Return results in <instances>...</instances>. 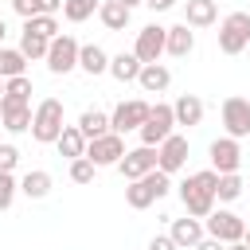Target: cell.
<instances>
[{
	"label": "cell",
	"mask_w": 250,
	"mask_h": 250,
	"mask_svg": "<svg viewBox=\"0 0 250 250\" xmlns=\"http://www.w3.org/2000/svg\"><path fill=\"white\" fill-rule=\"evenodd\" d=\"M145 4H148V8H152V12H168V8H172V4H176V0H145Z\"/></svg>",
	"instance_id": "cell-38"
},
{
	"label": "cell",
	"mask_w": 250,
	"mask_h": 250,
	"mask_svg": "<svg viewBox=\"0 0 250 250\" xmlns=\"http://www.w3.org/2000/svg\"><path fill=\"white\" fill-rule=\"evenodd\" d=\"M148 113H152V105H148L145 98H129V102H121V105L109 113V129H113V133L141 129V125L148 121Z\"/></svg>",
	"instance_id": "cell-9"
},
{
	"label": "cell",
	"mask_w": 250,
	"mask_h": 250,
	"mask_svg": "<svg viewBox=\"0 0 250 250\" xmlns=\"http://www.w3.org/2000/svg\"><path fill=\"white\" fill-rule=\"evenodd\" d=\"M141 90L145 94H160V90H168L172 86V70L164 66V62H148V66H141Z\"/></svg>",
	"instance_id": "cell-19"
},
{
	"label": "cell",
	"mask_w": 250,
	"mask_h": 250,
	"mask_svg": "<svg viewBox=\"0 0 250 250\" xmlns=\"http://www.w3.org/2000/svg\"><path fill=\"white\" fill-rule=\"evenodd\" d=\"M184 164H188V137L172 133V137L156 148V168H160L164 176H172V172H180Z\"/></svg>",
	"instance_id": "cell-14"
},
{
	"label": "cell",
	"mask_w": 250,
	"mask_h": 250,
	"mask_svg": "<svg viewBox=\"0 0 250 250\" xmlns=\"http://www.w3.org/2000/svg\"><path fill=\"white\" fill-rule=\"evenodd\" d=\"M141 66H145V62H141L133 51H121V55L109 59V74H113L117 82H137V78H141Z\"/></svg>",
	"instance_id": "cell-21"
},
{
	"label": "cell",
	"mask_w": 250,
	"mask_h": 250,
	"mask_svg": "<svg viewBox=\"0 0 250 250\" xmlns=\"http://www.w3.org/2000/svg\"><path fill=\"white\" fill-rule=\"evenodd\" d=\"M117 172L125 176V184H133V180H145L148 172H156V148H148V145H137V148H129V152L121 156Z\"/></svg>",
	"instance_id": "cell-11"
},
{
	"label": "cell",
	"mask_w": 250,
	"mask_h": 250,
	"mask_svg": "<svg viewBox=\"0 0 250 250\" xmlns=\"http://www.w3.org/2000/svg\"><path fill=\"white\" fill-rule=\"evenodd\" d=\"M16 191H20V180H16L12 172H0V211H8V207H12Z\"/></svg>",
	"instance_id": "cell-35"
},
{
	"label": "cell",
	"mask_w": 250,
	"mask_h": 250,
	"mask_svg": "<svg viewBox=\"0 0 250 250\" xmlns=\"http://www.w3.org/2000/svg\"><path fill=\"white\" fill-rule=\"evenodd\" d=\"M137 133H141V145L160 148V145L176 133V113H172V105H168V102H156V105H152V113H148V121H145Z\"/></svg>",
	"instance_id": "cell-4"
},
{
	"label": "cell",
	"mask_w": 250,
	"mask_h": 250,
	"mask_svg": "<svg viewBox=\"0 0 250 250\" xmlns=\"http://www.w3.org/2000/svg\"><path fill=\"white\" fill-rule=\"evenodd\" d=\"M164 47H168V27H160V23H148V27H141V31H137L133 55H137V59L148 66V62H160Z\"/></svg>",
	"instance_id": "cell-8"
},
{
	"label": "cell",
	"mask_w": 250,
	"mask_h": 250,
	"mask_svg": "<svg viewBox=\"0 0 250 250\" xmlns=\"http://www.w3.org/2000/svg\"><path fill=\"white\" fill-rule=\"evenodd\" d=\"M227 250H250V246H246V242H230Z\"/></svg>",
	"instance_id": "cell-42"
},
{
	"label": "cell",
	"mask_w": 250,
	"mask_h": 250,
	"mask_svg": "<svg viewBox=\"0 0 250 250\" xmlns=\"http://www.w3.org/2000/svg\"><path fill=\"white\" fill-rule=\"evenodd\" d=\"M78 129H82L86 145H90V141H98V137H105V133H113V129H109V113H102V109H82Z\"/></svg>",
	"instance_id": "cell-22"
},
{
	"label": "cell",
	"mask_w": 250,
	"mask_h": 250,
	"mask_svg": "<svg viewBox=\"0 0 250 250\" xmlns=\"http://www.w3.org/2000/svg\"><path fill=\"white\" fill-rule=\"evenodd\" d=\"M242 188H246V184H242V176H238V172H230V176H219L215 199H219V203H234V199L242 195Z\"/></svg>",
	"instance_id": "cell-31"
},
{
	"label": "cell",
	"mask_w": 250,
	"mask_h": 250,
	"mask_svg": "<svg viewBox=\"0 0 250 250\" xmlns=\"http://www.w3.org/2000/svg\"><path fill=\"white\" fill-rule=\"evenodd\" d=\"M215 20H219L215 0H188V8H184V23L188 27H211Z\"/></svg>",
	"instance_id": "cell-20"
},
{
	"label": "cell",
	"mask_w": 250,
	"mask_h": 250,
	"mask_svg": "<svg viewBox=\"0 0 250 250\" xmlns=\"http://www.w3.org/2000/svg\"><path fill=\"white\" fill-rule=\"evenodd\" d=\"M172 191V180L156 168V172H148L145 180H133L129 188H125V203L133 207V211H145V207H152L156 199H164Z\"/></svg>",
	"instance_id": "cell-3"
},
{
	"label": "cell",
	"mask_w": 250,
	"mask_h": 250,
	"mask_svg": "<svg viewBox=\"0 0 250 250\" xmlns=\"http://www.w3.org/2000/svg\"><path fill=\"white\" fill-rule=\"evenodd\" d=\"M250 47V12H230L219 23V51L223 55H242Z\"/></svg>",
	"instance_id": "cell-5"
},
{
	"label": "cell",
	"mask_w": 250,
	"mask_h": 250,
	"mask_svg": "<svg viewBox=\"0 0 250 250\" xmlns=\"http://www.w3.org/2000/svg\"><path fill=\"white\" fill-rule=\"evenodd\" d=\"M203 227H207V238H219L223 246L242 242V234H246V223H242L234 211H227V207H215V211L203 219Z\"/></svg>",
	"instance_id": "cell-6"
},
{
	"label": "cell",
	"mask_w": 250,
	"mask_h": 250,
	"mask_svg": "<svg viewBox=\"0 0 250 250\" xmlns=\"http://www.w3.org/2000/svg\"><path fill=\"white\" fill-rule=\"evenodd\" d=\"M47 51H51V39H43V35H35V31H23V35H20V55H23L27 62L47 59Z\"/></svg>",
	"instance_id": "cell-29"
},
{
	"label": "cell",
	"mask_w": 250,
	"mask_h": 250,
	"mask_svg": "<svg viewBox=\"0 0 250 250\" xmlns=\"http://www.w3.org/2000/svg\"><path fill=\"white\" fill-rule=\"evenodd\" d=\"M23 31H35L43 39H55L59 35V20L55 16H35V20H23Z\"/></svg>",
	"instance_id": "cell-33"
},
{
	"label": "cell",
	"mask_w": 250,
	"mask_h": 250,
	"mask_svg": "<svg viewBox=\"0 0 250 250\" xmlns=\"http://www.w3.org/2000/svg\"><path fill=\"white\" fill-rule=\"evenodd\" d=\"M148 250H180V246L172 242V234H156V238H148Z\"/></svg>",
	"instance_id": "cell-37"
},
{
	"label": "cell",
	"mask_w": 250,
	"mask_h": 250,
	"mask_svg": "<svg viewBox=\"0 0 250 250\" xmlns=\"http://www.w3.org/2000/svg\"><path fill=\"white\" fill-rule=\"evenodd\" d=\"M215 188H219V172L215 168H203V172H195V176H188L184 184H180V203H184V211L188 215H195V219H207L211 211H215Z\"/></svg>",
	"instance_id": "cell-1"
},
{
	"label": "cell",
	"mask_w": 250,
	"mask_h": 250,
	"mask_svg": "<svg viewBox=\"0 0 250 250\" xmlns=\"http://www.w3.org/2000/svg\"><path fill=\"white\" fill-rule=\"evenodd\" d=\"M242 242H246V246H250V227H246V234H242Z\"/></svg>",
	"instance_id": "cell-43"
},
{
	"label": "cell",
	"mask_w": 250,
	"mask_h": 250,
	"mask_svg": "<svg viewBox=\"0 0 250 250\" xmlns=\"http://www.w3.org/2000/svg\"><path fill=\"white\" fill-rule=\"evenodd\" d=\"M223 129L234 141L250 137V98H227L223 102Z\"/></svg>",
	"instance_id": "cell-12"
},
{
	"label": "cell",
	"mask_w": 250,
	"mask_h": 250,
	"mask_svg": "<svg viewBox=\"0 0 250 250\" xmlns=\"http://www.w3.org/2000/svg\"><path fill=\"white\" fill-rule=\"evenodd\" d=\"M20 164V148L16 145H0V172H16Z\"/></svg>",
	"instance_id": "cell-36"
},
{
	"label": "cell",
	"mask_w": 250,
	"mask_h": 250,
	"mask_svg": "<svg viewBox=\"0 0 250 250\" xmlns=\"http://www.w3.org/2000/svg\"><path fill=\"white\" fill-rule=\"evenodd\" d=\"M172 113H176V125H199L203 121V102H199V94H180L176 102H172Z\"/></svg>",
	"instance_id": "cell-17"
},
{
	"label": "cell",
	"mask_w": 250,
	"mask_h": 250,
	"mask_svg": "<svg viewBox=\"0 0 250 250\" xmlns=\"http://www.w3.org/2000/svg\"><path fill=\"white\" fill-rule=\"evenodd\" d=\"M55 148H59V156H66V160H78V156H86V137H82V129H78V125H66V129L59 133Z\"/></svg>",
	"instance_id": "cell-23"
},
{
	"label": "cell",
	"mask_w": 250,
	"mask_h": 250,
	"mask_svg": "<svg viewBox=\"0 0 250 250\" xmlns=\"http://www.w3.org/2000/svg\"><path fill=\"white\" fill-rule=\"evenodd\" d=\"M12 8H16V16L35 20V16H55L62 8V0H12Z\"/></svg>",
	"instance_id": "cell-27"
},
{
	"label": "cell",
	"mask_w": 250,
	"mask_h": 250,
	"mask_svg": "<svg viewBox=\"0 0 250 250\" xmlns=\"http://www.w3.org/2000/svg\"><path fill=\"white\" fill-rule=\"evenodd\" d=\"M62 129H66V121H62V102H59V98H43V102L35 105V117H31V137H35L39 145H55Z\"/></svg>",
	"instance_id": "cell-2"
},
{
	"label": "cell",
	"mask_w": 250,
	"mask_h": 250,
	"mask_svg": "<svg viewBox=\"0 0 250 250\" xmlns=\"http://www.w3.org/2000/svg\"><path fill=\"white\" fill-rule=\"evenodd\" d=\"M78 51H82V43H78L74 35H66V31H62V35H55V39H51V51H47V59H43V62H47V70H51V74H70V70L78 66Z\"/></svg>",
	"instance_id": "cell-7"
},
{
	"label": "cell",
	"mask_w": 250,
	"mask_h": 250,
	"mask_svg": "<svg viewBox=\"0 0 250 250\" xmlns=\"http://www.w3.org/2000/svg\"><path fill=\"white\" fill-rule=\"evenodd\" d=\"M172 59H188L191 51H195V31L188 27V23H176V27H168V47H164Z\"/></svg>",
	"instance_id": "cell-18"
},
{
	"label": "cell",
	"mask_w": 250,
	"mask_h": 250,
	"mask_svg": "<svg viewBox=\"0 0 250 250\" xmlns=\"http://www.w3.org/2000/svg\"><path fill=\"white\" fill-rule=\"evenodd\" d=\"M207 156H211V168H215L219 176H230V172H238V164H242V148H238L234 137H219V141H211Z\"/></svg>",
	"instance_id": "cell-13"
},
{
	"label": "cell",
	"mask_w": 250,
	"mask_h": 250,
	"mask_svg": "<svg viewBox=\"0 0 250 250\" xmlns=\"http://www.w3.org/2000/svg\"><path fill=\"white\" fill-rule=\"evenodd\" d=\"M172 242L180 246V250H195L203 238H207V227H203V219H195V215H188V219H172Z\"/></svg>",
	"instance_id": "cell-15"
},
{
	"label": "cell",
	"mask_w": 250,
	"mask_h": 250,
	"mask_svg": "<svg viewBox=\"0 0 250 250\" xmlns=\"http://www.w3.org/2000/svg\"><path fill=\"white\" fill-rule=\"evenodd\" d=\"M27 70V59L20 55V47H0V78H20Z\"/></svg>",
	"instance_id": "cell-28"
},
{
	"label": "cell",
	"mask_w": 250,
	"mask_h": 250,
	"mask_svg": "<svg viewBox=\"0 0 250 250\" xmlns=\"http://www.w3.org/2000/svg\"><path fill=\"white\" fill-rule=\"evenodd\" d=\"M98 20H102L109 31H125V27H129V8H125L121 0H102Z\"/></svg>",
	"instance_id": "cell-25"
},
{
	"label": "cell",
	"mask_w": 250,
	"mask_h": 250,
	"mask_svg": "<svg viewBox=\"0 0 250 250\" xmlns=\"http://www.w3.org/2000/svg\"><path fill=\"white\" fill-rule=\"evenodd\" d=\"M51 188H55V180H51V172H43V168H31V172L20 180V191H23L27 199H47Z\"/></svg>",
	"instance_id": "cell-24"
},
{
	"label": "cell",
	"mask_w": 250,
	"mask_h": 250,
	"mask_svg": "<svg viewBox=\"0 0 250 250\" xmlns=\"http://www.w3.org/2000/svg\"><path fill=\"white\" fill-rule=\"evenodd\" d=\"M94 160H86V156H78V160H70V180L74 184H94Z\"/></svg>",
	"instance_id": "cell-34"
},
{
	"label": "cell",
	"mask_w": 250,
	"mask_h": 250,
	"mask_svg": "<svg viewBox=\"0 0 250 250\" xmlns=\"http://www.w3.org/2000/svg\"><path fill=\"white\" fill-rule=\"evenodd\" d=\"M195 250H227V246H223V242H219V238H203V242H199V246H195Z\"/></svg>",
	"instance_id": "cell-39"
},
{
	"label": "cell",
	"mask_w": 250,
	"mask_h": 250,
	"mask_svg": "<svg viewBox=\"0 0 250 250\" xmlns=\"http://www.w3.org/2000/svg\"><path fill=\"white\" fill-rule=\"evenodd\" d=\"M0 102H4V78H0Z\"/></svg>",
	"instance_id": "cell-44"
},
{
	"label": "cell",
	"mask_w": 250,
	"mask_h": 250,
	"mask_svg": "<svg viewBox=\"0 0 250 250\" xmlns=\"http://www.w3.org/2000/svg\"><path fill=\"white\" fill-rule=\"evenodd\" d=\"M121 4H125V8L133 12V8H137V4H145V0H121Z\"/></svg>",
	"instance_id": "cell-40"
},
{
	"label": "cell",
	"mask_w": 250,
	"mask_h": 250,
	"mask_svg": "<svg viewBox=\"0 0 250 250\" xmlns=\"http://www.w3.org/2000/svg\"><path fill=\"white\" fill-rule=\"evenodd\" d=\"M31 117H35V109L27 102H12V98L0 102V125L8 133H27L31 129Z\"/></svg>",
	"instance_id": "cell-16"
},
{
	"label": "cell",
	"mask_w": 250,
	"mask_h": 250,
	"mask_svg": "<svg viewBox=\"0 0 250 250\" xmlns=\"http://www.w3.org/2000/svg\"><path fill=\"white\" fill-rule=\"evenodd\" d=\"M125 152H129V148H125V141H121V133H105V137H98V141L86 145V160H94V168H109V164L117 168Z\"/></svg>",
	"instance_id": "cell-10"
},
{
	"label": "cell",
	"mask_w": 250,
	"mask_h": 250,
	"mask_svg": "<svg viewBox=\"0 0 250 250\" xmlns=\"http://www.w3.org/2000/svg\"><path fill=\"white\" fill-rule=\"evenodd\" d=\"M0 129H4V125H0Z\"/></svg>",
	"instance_id": "cell-45"
},
{
	"label": "cell",
	"mask_w": 250,
	"mask_h": 250,
	"mask_svg": "<svg viewBox=\"0 0 250 250\" xmlns=\"http://www.w3.org/2000/svg\"><path fill=\"white\" fill-rule=\"evenodd\" d=\"M4 98H12V102H27V105H31V78H27V74L8 78V82H4Z\"/></svg>",
	"instance_id": "cell-32"
},
{
	"label": "cell",
	"mask_w": 250,
	"mask_h": 250,
	"mask_svg": "<svg viewBox=\"0 0 250 250\" xmlns=\"http://www.w3.org/2000/svg\"><path fill=\"white\" fill-rule=\"evenodd\" d=\"M98 8H102V0H62V16H66L70 23H82V20H90Z\"/></svg>",
	"instance_id": "cell-30"
},
{
	"label": "cell",
	"mask_w": 250,
	"mask_h": 250,
	"mask_svg": "<svg viewBox=\"0 0 250 250\" xmlns=\"http://www.w3.org/2000/svg\"><path fill=\"white\" fill-rule=\"evenodd\" d=\"M4 35H8V23L0 20V47H4Z\"/></svg>",
	"instance_id": "cell-41"
},
{
	"label": "cell",
	"mask_w": 250,
	"mask_h": 250,
	"mask_svg": "<svg viewBox=\"0 0 250 250\" xmlns=\"http://www.w3.org/2000/svg\"><path fill=\"white\" fill-rule=\"evenodd\" d=\"M78 66H82L86 74H105V70H109V55H105L98 43H82V51H78Z\"/></svg>",
	"instance_id": "cell-26"
}]
</instances>
